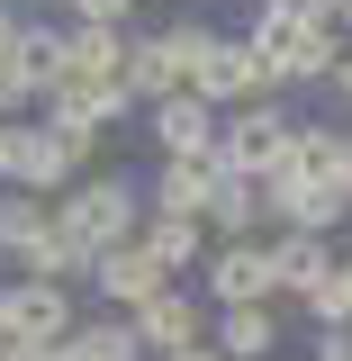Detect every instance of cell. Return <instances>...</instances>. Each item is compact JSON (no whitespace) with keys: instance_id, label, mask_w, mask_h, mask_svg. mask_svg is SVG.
I'll return each instance as SVG.
<instances>
[{"instance_id":"6da1fadb","label":"cell","mask_w":352,"mask_h":361,"mask_svg":"<svg viewBox=\"0 0 352 361\" xmlns=\"http://www.w3.org/2000/svg\"><path fill=\"white\" fill-rule=\"evenodd\" d=\"M253 45H262L271 82L289 90V82H325V73H334L344 27H334L325 9H262V18H253Z\"/></svg>"},{"instance_id":"7a4b0ae2","label":"cell","mask_w":352,"mask_h":361,"mask_svg":"<svg viewBox=\"0 0 352 361\" xmlns=\"http://www.w3.org/2000/svg\"><path fill=\"white\" fill-rule=\"evenodd\" d=\"M54 226L99 262L109 244H127V235H135V172H90V180H73V190L54 199Z\"/></svg>"},{"instance_id":"3957f363","label":"cell","mask_w":352,"mask_h":361,"mask_svg":"<svg viewBox=\"0 0 352 361\" xmlns=\"http://www.w3.org/2000/svg\"><path fill=\"white\" fill-rule=\"evenodd\" d=\"M208 298H217V307L280 298V262H271L262 235H226V244H208Z\"/></svg>"},{"instance_id":"277c9868","label":"cell","mask_w":352,"mask_h":361,"mask_svg":"<svg viewBox=\"0 0 352 361\" xmlns=\"http://www.w3.org/2000/svg\"><path fill=\"white\" fill-rule=\"evenodd\" d=\"M289 118L271 109V99H253V109H226V127H217V154H226V172H280V154H289Z\"/></svg>"},{"instance_id":"5b68a950","label":"cell","mask_w":352,"mask_h":361,"mask_svg":"<svg viewBox=\"0 0 352 361\" xmlns=\"http://www.w3.org/2000/svg\"><path fill=\"white\" fill-rule=\"evenodd\" d=\"M0 325H9V343H63L82 316L63 280H18V289H0Z\"/></svg>"},{"instance_id":"8992f818","label":"cell","mask_w":352,"mask_h":361,"mask_svg":"<svg viewBox=\"0 0 352 361\" xmlns=\"http://www.w3.org/2000/svg\"><path fill=\"white\" fill-rule=\"evenodd\" d=\"M262 190H271V217L298 226V235H334V226L352 217V190L344 180H316V172H280V180H262Z\"/></svg>"},{"instance_id":"52a82bcc","label":"cell","mask_w":352,"mask_h":361,"mask_svg":"<svg viewBox=\"0 0 352 361\" xmlns=\"http://www.w3.org/2000/svg\"><path fill=\"white\" fill-rule=\"evenodd\" d=\"M271 63L253 37H217V54H208V73H199V99H217V109H253V99H271Z\"/></svg>"},{"instance_id":"ba28073f","label":"cell","mask_w":352,"mask_h":361,"mask_svg":"<svg viewBox=\"0 0 352 361\" xmlns=\"http://www.w3.org/2000/svg\"><path fill=\"white\" fill-rule=\"evenodd\" d=\"M135 99L127 82H82V73H63V82L45 90V127H63V135H99V127H118Z\"/></svg>"},{"instance_id":"9c48e42d","label":"cell","mask_w":352,"mask_h":361,"mask_svg":"<svg viewBox=\"0 0 352 361\" xmlns=\"http://www.w3.org/2000/svg\"><path fill=\"white\" fill-rule=\"evenodd\" d=\"M90 145H99V135H63V127H18V172H9V180L45 199V190H63V180H73V172L90 163Z\"/></svg>"},{"instance_id":"30bf717a","label":"cell","mask_w":352,"mask_h":361,"mask_svg":"<svg viewBox=\"0 0 352 361\" xmlns=\"http://www.w3.org/2000/svg\"><path fill=\"white\" fill-rule=\"evenodd\" d=\"M226 180V154H163V172H154V217H208V199H217Z\"/></svg>"},{"instance_id":"8fae6325","label":"cell","mask_w":352,"mask_h":361,"mask_svg":"<svg viewBox=\"0 0 352 361\" xmlns=\"http://www.w3.org/2000/svg\"><path fill=\"white\" fill-rule=\"evenodd\" d=\"M217 127H226V109L217 99H199V90H172V99H154V145L163 154H217Z\"/></svg>"},{"instance_id":"7c38bea8","label":"cell","mask_w":352,"mask_h":361,"mask_svg":"<svg viewBox=\"0 0 352 361\" xmlns=\"http://www.w3.org/2000/svg\"><path fill=\"white\" fill-rule=\"evenodd\" d=\"M90 280H99V298H109V307H145V298H154V289H172V271L154 262V253H145V244H109V253H99V262H90Z\"/></svg>"},{"instance_id":"4fadbf2b","label":"cell","mask_w":352,"mask_h":361,"mask_svg":"<svg viewBox=\"0 0 352 361\" xmlns=\"http://www.w3.org/2000/svg\"><path fill=\"white\" fill-rule=\"evenodd\" d=\"M135 343H145V353H181V343H208V316H199V298H181V289H154V298L135 307Z\"/></svg>"},{"instance_id":"5bb4252c","label":"cell","mask_w":352,"mask_h":361,"mask_svg":"<svg viewBox=\"0 0 352 361\" xmlns=\"http://www.w3.org/2000/svg\"><path fill=\"white\" fill-rule=\"evenodd\" d=\"M334 253H344L334 235H298V226H280V235H271V262H280V298H308L316 280L334 271Z\"/></svg>"},{"instance_id":"9a60e30c","label":"cell","mask_w":352,"mask_h":361,"mask_svg":"<svg viewBox=\"0 0 352 361\" xmlns=\"http://www.w3.org/2000/svg\"><path fill=\"white\" fill-rule=\"evenodd\" d=\"M208 343H217L226 361H271V353H280V307H271V298H253V307H226Z\"/></svg>"},{"instance_id":"2e32d148","label":"cell","mask_w":352,"mask_h":361,"mask_svg":"<svg viewBox=\"0 0 352 361\" xmlns=\"http://www.w3.org/2000/svg\"><path fill=\"white\" fill-rule=\"evenodd\" d=\"M118 63H127V37H118V27H99V18H73V27H63V73L118 82Z\"/></svg>"},{"instance_id":"e0dca14e","label":"cell","mask_w":352,"mask_h":361,"mask_svg":"<svg viewBox=\"0 0 352 361\" xmlns=\"http://www.w3.org/2000/svg\"><path fill=\"white\" fill-rule=\"evenodd\" d=\"M262 217H271V190H262L253 172H226V180H217V199H208V235L226 244V235H253Z\"/></svg>"},{"instance_id":"ac0fdd59","label":"cell","mask_w":352,"mask_h":361,"mask_svg":"<svg viewBox=\"0 0 352 361\" xmlns=\"http://www.w3.org/2000/svg\"><path fill=\"white\" fill-rule=\"evenodd\" d=\"M135 244H145L163 271H190V262H208V217H145Z\"/></svg>"},{"instance_id":"d6986e66","label":"cell","mask_w":352,"mask_h":361,"mask_svg":"<svg viewBox=\"0 0 352 361\" xmlns=\"http://www.w3.org/2000/svg\"><path fill=\"white\" fill-rule=\"evenodd\" d=\"M298 307H308V325H352V253H334V271L316 280Z\"/></svg>"},{"instance_id":"ffe728a7","label":"cell","mask_w":352,"mask_h":361,"mask_svg":"<svg viewBox=\"0 0 352 361\" xmlns=\"http://www.w3.org/2000/svg\"><path fill=\"white\" fill-rule=\"evenodd\" d=\"M63 9H73V18H99V27H118L135 0H63Z\"/></svg>"},{"instance_id":"44dd1931","label":"cell","mask_w":352,"mask_h":361,"mask_svg":"<svg viewBox=\"0 0 352 361\" xmlns=\"http://www.w3.org/2000/svg\"><path fill=\"white\" fill-rule=\"evenodd\" d=\"M316 361H352V325H316Z\"/></svg>"},{"instance_id":"7402d4cb","label":"cell","mask_w":352,"mask_h":361,"mask_svg":"<svg viewBox=\"0 0 352 361\" xmlns=\"http://www.w3.org/2000/svg\"><path fill=\"white\" fill-rule=\"evenodd\" d=\"M18 37H28V18H18V9H0V63H18Z\"/></svg>"},{"instance_id":"603a6c76","label":"cell","mask_w":352,"mask_h":361,"mask_svg":"<svg viewBox=\"0 0 352 361\" xmlns=\"http://www.w3.org/2000/svg\"><path fill=\"white\" fill-rule=\"evenodd\" d=\"M18 172V118H0V180Z\"/></svg>"},{"instance_id":"cb8c5ba5","label":"cell","mask_w":352,"mask_h":361,"mask_svg":"<svg viewBox=\"0 0 352 361\" xmlns=\"http://www.w3.org/2000/svg\"><path fill=\"white\" fill-rule=\"evenodd\" d=\"M325 82H334V99H344V109H352V45H344V54H334V73H325Z\"/></svg>"},{"instance_id":"d4e9b609","label":"cell","mask_w":352,"mask_h":361,"mask_svg":"<svg viewBox=\"0 0 352 361\" xmlns=\"http://www.w3.org/2000/svg\"><path fill=\"white\" fill-rule=\"evenodd\" d=\"M154 361H226L217 343H181V353H154Z\"/></svg>"},{"instance_id":"484cf974","label":"cell","mask_w":352,"mask_h":361,"mask_svg":"<svg viewBox=\"0 0 352 361\" xmlns=\"http://www.w3.org/2000/svg\"><path fill=\"white\" fill-rule=\"evenodd\" d=\"M325 18H334V27H344V37H352V0H325Z\"/></svg>"},{"instance_id":"4316f807","label":"cell","mask_w":352,"mask_h":361,"mask_svg":"<svg viewBox=\"0 0 352 361\" xmlns=\"http://www.w3.org/2000/svg\"><path fill=\"white\" fill-rule=\"evenodd\" d=\"M0 353H9V325H0Z\"/></svg>"}]
</instances>
